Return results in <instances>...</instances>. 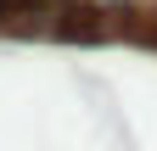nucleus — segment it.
Listing matches in <instances>:
<instances>
[{"label": "nucleus", "mask_w": 157, "mask_h": 151, "mask_svg": "<svg viewBox=\"0 0 157 151\" xmlns=\"http://www.w3.org/2000/svg\"><path fill=\"white\" fill-rule=\"evenodd\" d=\"M0 17H11V0H0Z\"/></svg>", "instance_id": "1"}]
</instances>
